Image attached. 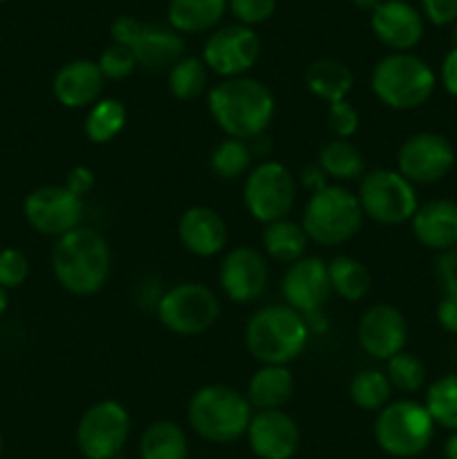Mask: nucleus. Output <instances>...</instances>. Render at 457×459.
<instances>
[{
	"mask_svg": "<svg viewBox=\"0 0 457 459\" xmlns=\"http://www.w3.org/2000/svg\"><path fill=\"white\" fill-rule=\"evenodd\" d=\"M246 439L258 459H291L300 446V429L289 412L255 411Z\"/></svg>",
	"mask_w": 457,
	"mask_h": 459,
	"instance_id": "19",
	"label": "nucleus"
},
{
	"mask_svg": "<svg viewBox=\"0 0 457 459\" xmlns=\"http://www.w3.org/2000/svg\"><path fill=\"white\" fill-rule=\"evenodd\" d=\"M354 7L363 9V12H375L376 7L381 4V0H352Z\"/></svg>",
	"mask_w": 457,
	"mask_h": 459,
	"instance_id": "48",
	"label": "nucleus"
},
{
	"mask_svg": "<svg viewBox=\"0 0 457 459\" xmlns=\"http://www.w3.org/2000/svg\"><path fill=\"white\" fill-rule=\"evenodd\" d=\"M296 381L287 366H263L246 385V402L255 411H280L294 397Z\"/></svg>",
	"mask_w": 457,
	"mask_h": 459,
	"instance_id": "24",
	"label": "nucleus"
},
{
	"mask_svg": "<svg viewBox=\"0 0 457 459\" xmlns=\"http://www.w3.org/2000/svg\"><path fill=\"white\" fill-rule=\"evenodd\" d=\"M254 408L231 385L211 384L195 390L188 402V424L202 439L228 444L246 435Z\"/></svg>",
	"mask_w": 457,
	"mask_h": 459,
	"instance_id": "4",
	"label": "nucleus"
},
{
	"mask_svg": "<svg viewBox=\"0 0 457 459\" xmlns=\"http://www.w3.org/2000/svg\"><path fill=\"white\" fill-rule=\"evenodd\" d=\"M179 242L197 258H213L222 254L228 242V229L222 215L211 206H191L177 224Z\"/></svg>",
	"mask_w": 457,
	"mask_h": 459,
	"instance_id": "21",
	"label": "nucleus"
},
{
	"mask_svg": "<svg viewBox=\"0 0 457 459\" xmlns=\"http://www.w3.org/2000/svg\"><path fill=\"white\" fill-rule=\"evenodd\" d=\"M227 0H170L168 25L184 34L209 31L222 21Z\"/></svg>",
	"mask_w": 457,
	"mask_h": 459,
	"instance_id": "26",
	"label": "nucleus"
},
{
	"mask_svg": "<svg viewBox=\"0 0 457 459\" xmlns=\"http://www.w3.org/2000/svg\"><path fill=\"white\" fill-rule=\"evenodd\" d=\"M83 209V197L74 195L65 184H45L34 188L22 202L27 224L40 236L56 240L81 227Z\"/></svg>",
	"mask_w": 457,
	"mask_h": 459,
	"instance_id": "13",
	"label": "nucleus"
},
{
	"mask_svg": "<svg viewBox=\"0 0 457 459\" xmlns=\"http://www.w3.org/2000/svg\"><path fill=\"white\" fill-rule=\"evenodd\" d=\"M142 459H186L188 437L175 421L157 420L146 426L139 439Z\"/></svg>",
	"mask_w": 457,
	"mask_h": 459,
	"instance_id": "28",
	"label": "nucleus"
},
{
	"mask_svg": "<svg viewBox=\"0 0 457 459\" xmlns=\"http://www.w3.org/2000/svg\"><path fill=\"white\" fill-rule=\"evenodd\" d=\"M65 186L70 188L74 195H79V197L88 195V193L92 191V186H94L92 169H88V166H74V169L67 173Z\"/></svg>",
	"mask_w": 457,
	"mask_h": 459,
	"instance_id": "44",
	"label": "nucleus"
},
{
	"mask_svg": "<svg viewBox=\"0 0 457 459\" xmlns=\"http://www.w3.org/2000/svg\"><path fill=\"white\" fill-rule=\"evenodd\" d=\"M206 101L218 128L227 137L242 142L260 137L276 115V99L272 90L251 76L220 81L211 88Z\"/></svg>",
	"mask_w": 457,
	"mask_h": 459,
	"instance_id": "1",
	"label": "nucleus"
},
{
	"mask_svg": "<svg viewBox=\"0 0 457 459\" xmlns=\"http://www.w3.org/2000/svg\"><path fill=\"white\" fill-rule=\"evenodd\" d=\"M316 164L323 173L336 182H354L366 175V160L363 152L349 139H334L323 143L318 151Z\"/></svg>",
	"mask_w": 457,
	"mask_h": 459,
	"instance_id": "29",
	"label": "nucleus"
},
{
	"mask_svg": "<svg viewBox=\"0 0 457 459\" xmlns=\"http://www.w3.org/2000/svg\"><path fill=\"white\" fill-rule=\"evenodd\" d=\"M99 70H101L103 79L110 81H124L133 74L134 70L139 67L137 58H134L133 49L125 48V45H116L112 43L110 48H106L101 52L97 61Z\"/></svg>",
	"mask_w": 457,
	"mask_h": 459,
	"instance_id": "37",
	"label": "nucleus"
},
{
	"mask_svg": "<svg viewBox=\"0 0 457 459\" xmlns=\"http://www.w3.org/2000/svg\"><path fill=\"white\" fill-rule=\"evenodd\" d=\"M455 160V148L444 134L415 133L399 146L397 170L415 186H428L442 182Z\"/></svg>",
	"mask_w": 457,
	"mask_h": 459,
	"instance_id": "14",
	"label": "nucleus"
},
{
	"mask_svg": "<svg viewBox=\"0 0 457 459\" xmlns=\"http://www.w3.org/2000/svg\"><path fill=\"white\" fill-rule=\"evenodd\" d=\"M112 40L133 49L146 70H170L184 58V40L173 27L148 25L133 16H119L112 22Z\"/></svg>",
	"mask_w": 457,
	"mask_h": 459,
	"instance_id": "12",
	"label": "nucleus"
},
{
	"mask_svg": "<svg viewBox=\"0 0 457 459\" xmlns=\"http://www.w3.org/2000/svg\"><path fill=\"white\" fill-rule=\"evenodd\" d=\"M435 437V421L424 403L397 399L376 412L375 439L390 457L410 459L421 455Z\"/></svg>",
	"mask_w": 457,
	"mask_h": 459,
	"instance_id": "7",
	"label": "nucleus"
},
{
	"mask_svg": "<svg viewBox=\"0 0 457 459\" xmlns=\"http://www.w3.org/2000/svg\"><path fill=\"white\" fill-rule=\"evenodd\" d=\"M357 197L363 215L385 227L410 222L419 209L415 184L392 169H375L363 175Z\"/></svg>",
	"mask_w": 457,
	"mask_h": 459,
	"instance_id": "8",
	"label": "nucleus"
},
{
	"mask_svg": "<svg viewBox=\"0 0 457 459\" xmlns=\"http://www.w3.org/2000/svg\"><path fill=\"white\" fill-rule=\"evenodd\" d=\"M7 307H9V294H7V290H4V287H0V316L7 312Z\"/></svg>",
	"mask_w": 457,
	"mask_h": 459,
	"instance_id": "49",
	"label": "nucleus"
},
{
	"mask_svg": "<svg viewBox=\"0 0 457 459\" xmlns=\"http://www.w3.org/2000/svg\"><path fill=\"white\" fill-rule=\"evenodd\" d=\"M453 43H455V48H457V21L453 22Z\"/></svg>",
	"mask_w": 457,
	"mask_h": 459,
	"instance_id": "50",
	"label": "nucleus"
},
{
	"mask_svg": "<svg viewBox=\"0 0 457 459\" xmlns=\"http://www.w3.org/2000/svg\"><path fill=\"white\" fill-rule=\"evenodd\" d=\"M0 455H3V433H0Z\"/></svg>",
	"mask_w": 457,
	"mask_h": 459,
	"instance_id": "51",
	"label": "nucleus"
},
{
	"mask_svg": "<svg viewBox=\"0 0 457 459\" xmlns=\"http://www.w3.org/2000/svg\"><path fill=\"white\" fill-rule=\"evenodd\" d=\"M309 238L298 222L285 218L264 224L263 249L272 260L282 264H294L307 254Z\"/></svg>",
	"mask_w": 457,
	"mask_h": 459,
	"instance_id": "27",
	"label": "nucleus"
},
{
	"mask_svg": "<svg viewBox=\"0 0 457 459\" xmlns=\"http://www.w3.org/2000/svg\"><path fill=\"white\" fill-rule=\"evenodd\" d=\"M103 83L106 79L97 63L88 58H76L58 67L52 81V92L61 106L81 110V108L94 106L101 99Z\"/></svg>",
	"mask_w": 457,
	"mask_h": 459,
	"instance_id": "22",
	"label": "nucleus"
},
{
	"mask_svg": "<svg viewBox=\"0 0 457 459\" xmlns=\"http://www.w3.org/2000/svg\"><path fill=\"white\" fill-rule=\"evenodd\" d=\"M363 352L379 361H388L403 352L408 343V321L401 309L390 303H376L363 312L357 327Z\"/></svg>",
	"mask_w": 457,
	"mask_h": 459,
	"instance_id": "18",
	"label": "nucleus"
},
{
	"mask_svg": "<svg viewBox=\"0 0 457 459\" xmlns=\"http://www.w3.org/2000/svg\"><path fill=\"white\" fill-rule=\"evenodd\" d=\"M424 406L433 417L435 426L457 433V372L439 377L428 385Z\"/></svg>",
	"mask_w": 457,
	"mask_h": 459,
	"instance_id": "34",
	"label": "nucleus"
},
{
	"mask_svg": "<svg viewBox=\"0 0 457 459\" xmlns=\"http://www.w3.org/2000/svg\"><path fill=\"white\" fill-rule=\"evenodd\" d=\"M125 119H128V112L119 99L101 97L94 106L88 108L83 124L85 137L92 143H110L125 128Z\"/></svg>",
	"mask_w": 457,
	"mask_h": 459,
	"instance_id": "31",
	"label": "nucleus"
},
{
	"mask_svg": "<svg viewBox=\"0 0 457 459\" xmlns=\"http://www.w3.org/2000/svg\"><path fill=\"white\" fill-rule=\"evenodd\" d=\"M444 459H457V433L448 435L446 444H444Z\"/></svg>",
	"mask_w": 457,
	"mask_h": 459,
	"instance_id": "47",
	"label": "nucleus"
},
{
	"mask_svg": "<svg viewBox=\"0 0 457 459\" xmlns=\"http://www.w3.org/2000/svg\"><path fill=\"white\" fill-rule=\"evenodd\" d=\"M209 85V67L202 58L184 56L168 70V92L179 101H193L202 97Z\"/></svg>",
	"mask_w": 457,
	"mask_h": 459,
	"instance_id": "35",
	"label": "nucleus"
},
{
	"mask_svg": "<svg viewBox=\"0 0 457 459\" xmlns=\"http://www.w3.org/2000/svg\"><path fill=\"white\" fill-rule=\"evenodd\" d=\"M375 97L390 110H417L435 92L433 67L410 52H392L381 58L370 76Z\"/></svg>",
	"mask_w": 457,
	"mask_h": 459,
	"instance_id": "5",
	"label": "nucleus"
},
{
	"mask_svg": "<svg viewBox=\"0 0 457 459\" xmlns=\"http://www.w3.org/2000/svg\"><path fill=\"white\" fill-rule=\"evenodd\" d=\"M260 52H263L260 36L251 27L236 22V25L220 27L206 39L202 61L213 74L222 79H236V76H246V72L258 63Z\"/></svg>",
	"mask_w": 457,
	"mask_h": 459,
	"instance_id": "15",
	"label": "nucleus"
},
{
	"mask_svg": "<svg viewBox=\"0 0 457 459\" xmlns=\"http://www.w3.org/2000/svg\"><path fill=\"white\" fill-rule=\"evenodd\" d=\"M30 276V258L16 247H4L0 249V287L4 290H16Z\"/></svg>",
	"mask_w": 457,
	"mask_h": 459,
	"instance_id": "38",
	"label": "nucleus"
},
{
	"mask_svg": "<svg viewBox=\"0 0 457 459\" xmlns=\"http://www.w3.org/2000/svg\"><path fill=\"white\" fill-rule=\"evenodd\" d=\"M309 325L289 305H264L246 321V352L263 366H289L307 348Z\"/></svg>",
	"mask_w": 457,
	"mask_h": 459,
	"instance_id": "3",
	"label": "nucleus"
},
{
	"mask_svg": "<svg viewBox=\"0 0 457 459\" xmlns=\"http://www.w3.org/2000/svg\"><path fill=\"white\" fill-rule=\"evenodd\" d=\"M388 366H385V375H388L390 385L392 390H399V393H419L426 385V366L421 363L419 357L410 352H399L394 354L392 359H388Z\"/></svg>",
	"mask_w": 457,
	"mask_h": 459,
	"instance_id": "36",
	"label": "nucleus"
},
{
	"mask_svg": "<svg viewBox=\"0 0 457 459\" xmlns=\"http://www.w3.org/2000/svg\"><path fill=\"white\" fill-rule=\"evenodd\" d=\"M251 160H254V151H251L249 142L224 137L211 151L209 169L215 178L228 182V179L242 178L251 169Z\"/></svg>",
	"mask_w": 457,
	"mask_h": 459,
	"instance_id": "33",
	"label": "nucleus"
},
{
	"mask_svg": "<svg viewBox=\"0 0 457 459\" xmlns=\"http://www.w3.org/2000/svg\"><path fill=\"white\" fill-rule=\"evenodd\" d=\"M130 415L115 399L92 403L76 426V446L85 459H115L130 437Z\"/></svg>",
	"mask_w": 457,
	"mask_h": 459,
	"instance_id": "11",
	"label": "nucleus"
},
{
	"mask_svg": "<svg viewBox=\"0 0 457 459\" xmlns=\"http://www.w3.org/2000/svg\"><path fill=\"white\" fill-rule=\"evenodd\" d=\"M372 31L392 52H410L424 39V16L406 0H381L372 12Z\"/></svg>",
	"mask_w": 457,
	"mask_h": 459,
	"instance_id": "20",
	"label": "nucleus"
},
{
	"mask_svg": "<svg viewBox=\"0 0 457 459\" xmlns=\"http://www.w3.org/2000/svg\"><path fill=\"white\" fill-rule=\"evenodd\" d=\"M285 305L303 314V318H314L325 307L332 291L327 263L316 255H305L294 264H287V272L280 282Z\"/></svg>",
	"mask_w": 457,
	"mask_h": 459,
	"instance_id": "16",
	"label": "nucleus"
},
{
	"mask_svg": "<svg viewBox=\"0 0 457 459\" xmlns=\"http://www.w3.org/2000/svg\"><path fill=\"white\" fill-rule=\"evenodd\" d=\"M424 16L433 25L444 27L457 21V0H421Z\"/></svg>",
	"mask_w": 457,
	"mask_h": 459,
	"instance_id": "42",
	"label": "nucleus"
},
{
	"mask_svg": "<svg viewBox=\"0 0 457 459\" xmlns=\"http://www.w3.org/2000/svg\"><path fill=\"white\" fill-rule=\"evenodd\" d=\"M298 195L294 173L280 161H263L249 170L245 182V206L251 218L269 224L285 220Z\"/></svg>",
	"mask_w": 457,
	"mask_h": 459,
	"instance_id": "10",
	"label": "nucleus"
},
{
	"mask_svg": "<svg viewBox=\"0 0 457 459\" xmlns=\"http://www.w3.org/2000/svg\"><path fill=\"white\" fill-rule=\"evenodd\" d=\"M358 124V112L352 103L345 99V101H336L327 106V128H330L332 137L334 139H349L357 134Z\"/></svg>",
	"mask_w": 457,
	"mask_h": 459,
	"instance_id": "39",
	"label": "nucleus"
},
{
	"mask_svg": "<svg viewBox=\"0 0 457 459\" xmlns=\"http://www.w3.org/2000/svg\"><path fill=\"white\" fill-rule=\"evenodd\" d=\"M220 287L231 303H254L264 294L269 282V264L263 251L254 247H236L220 264Z\"/></svg>",
	"mask_w": 457,
	"mask_h": 459,
	"instance_id": "17",
	"label": "nucleus"
},
{
	"mask_svg": "<svg viewBox=\"0 0 457 459\" xmlns=\"http://www.w3.org/2000/svg\"><path fill=\"white\" fill-rule=\"evenodd\" d=\"M417 242L437 254L457 247V202L437 197L419 204L410 220Z\"/></svg>",
	"mask_w": 457,
	"mask_h": 459,
	"instance_id": "23",
	"label": "nucleus"
},
{
	"mask_svg": "<svg viewBox=\"0 0 457 459\" xmlns=\"http://www.w3.org/2000/svg\"><path fill=\"white\" fill-rule=\"evenodd\" d=\"M358 197L341 184H327L309 195L303 211V231L318 247H341L352 240L363 224Z\"/></svg>",
	"mask_w": 457,
	"mask_h": 459,
	"instance_id": "6",
	"label": "nucleus"
},
{
	"mask_svg": "<svg viewBox=\"0 0 457 459\" xmlns=\"http://www.w3.org/2000/svg\"><path fill=\"white\" fill-rule=\"evenodd\" d=\"M392 397V385H390L388 375L376 368H363L349 381V399L354 406L367 412H379L385 408Z\"/></svg>",
	"mask_w": 457,
	"mask_h": 459,
	"instance_id": "32",
	"label": "nucleus"
},
{
	"mask_svg": "<svg viewBox=\"0 0 457 459\" xmlns=\"http://www.w3.org/2000/svg\"><path fill=\"white\" fill-rule=\"evenodd\" d=\"M228 9L240 25L254 27L272 18L276 0H228Z\"/></svg>",
	"mask_w": 457,
	"mask_h": 459,
	"instance_id": "40",
	"label": "nucleus"
},
{
	"mask_svg": "<svg viewBox=\"0 0 457 459\" xmlns=\"http://www.w3.org/2000/svg\"><path fill=\"white\" fill-rule=\"evenodd\" d=\"M435 316H437L439 327L448 334H457V296L444 294V299L437 303L435 309Z\"/></svg>",
	"mask_w": 457,
	"mask_h": 459,
	"instance_id": "43",
	"label": "nucleus"
},
{
	"mask_svg": "<svg viewBox=\"0 0 457 459\" xmlns=\"http://www.w3.org/2000/svg\"><path fill=\"white\" fill-rule=\"evenodd\" d=\"M305 85L316 99L327 106L336 101H345L354 88V74L345 63L336 58H318L309 63L305 72Z\"/></svg>",
	"mask_w": 457,
	"mask_h": 459,
	"instance_id": "25",
	"label": "nucleus"
},
{
	"mask_svg": "<svg viewBox=\"0 0 457 459\" xmlns=\"http://www.w3.org/2000/svg\"><path fill=\"white\" fill-rule=\"evenodd\" d=\"M157 318L177 336H197L220 318L218 296L204 282H179L157 300Z\"/></svg>",
	"mask_w": 457,
	"mask_h": 459,
	"instance_id": "9",
	"label": "nucleus"
},
{
	"mask_svg": "<svg viewBox=\"0 0 457 459\" xmlns=\"http://www.w3.org/2000/svg\"><path fill=\"white\" fill-rule=\"evenodd\" d=\"M327 272H330L332 291L343 300L357 303L370 294L372 273L361 260L352 255H336L327 263Z\"/></svg>",
	"mask_w": 457,
	"mask_h": 459,
	"instance_id": "30",
	"label": "nucleus"
},
{
	"mask_svg": "<svg viewBox=\"0 0 457 459\" xmlns=\"http://www.w3.org/2000/svg\"><path fill=\"white\" fill-rule=\"evenodd\" d=\"M303 184L307 188H312V193L314 191H321L323 186H327V175L323 173L321 170V166L318 164H312V166H307V169L303 170Z\"/></svg>",
	"mask_w": 457,
	"mask_h": 459,
	"instance_id": "46",
	"label": "nucleus"
},
{
	"mask_svg": "<svg viewBox=\"0 0 457 459\" xmlns=\"http://www.w3.org/2000/svg\"><path fill=\"white\" fill-rule=\"evenodd\" d=\"M112 254L106 238L90 227H79L58 238L52 251V272L58 285L74 296H92L110 276Z\"/></svg>",
	"mask_w": 457,
	"mask_h": 459,
	"instance_id": "2",
	"label": "nucleus"
},
{
	"mask_svg": "<svg viewBox=\"0 0 457 459\" xmlns=\"http://www.w3.org/2000/svg\"><path fill=\"white\" fill-rule=\"evenodd\" d=\"M439 79H442L444 90H446L451 97L457 99V48H453L451 52L444 56L442 70H439Z\"/></svg>",
	"mask_w": 457,
	"mask_h": 459,
	"instance_id": "45",
	"label": "nucleus"
},
{
	"mask_svg": "<svg viewBox=\"0 0 457 459\" xmlns=\"http://www.w3.org/2000/svg\"><path fill=\"white\" fill-rule=\"evenodd\" d=\"M0 3H4V0H0Z\"/></svg>",
	"mask_w": 457,
	"mask_h": 459,
	"instance_id": "52",
	"label": "nucleus"
},
{
	"mask_svg": "<svg viewBox=\"0 0 457 459\" xmlns=\"http://www.w3.org/2000/svg\"><path fill=\"white\" fill-rule=\"evenodd\" d=\"M437 281L442 285L444 294L457 296V247L455 249L442 251L437 255Z\"/></svg>",
	"mask_w": 457,
	"mask_h": 459,
	"instance_id": "41",
	"label": "nucleus"
}]
</instances>
